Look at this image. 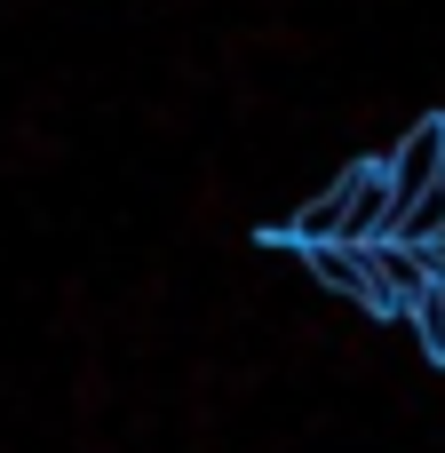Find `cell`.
Listing matches in <instances>:
<instances>
[{
	"instance_id": "1",
	"label": "cell",
	"mask_w": 445,
	"mask_h": 453,
	"mask_svg": "<svg viewBox=\"0 0 445 453\" xmlns=\"http://www.w3.org/2000/svg\"><path fill=\"white\" fill-rule=\"evenodd\" d=\"M334 199H342V239L334 247H374L398 231V199H390V167L382 159H358L334 175Z\"/></svg>"
},
{
	"instance_id": "2",
	"label": "cell",
	"mask_w": 445,
	"mask_h": 453,
	"mask_svg": "<svg viewBox=\"0 0 445 453\" xmlns=\"http://www.w3.org/2000/svg\"><path fill=\"white\" fill-rule=\"evenodd\" d=\"M382 167H390V199H398V215H406L414 199H430V191L445 183V119L406 127V135H398V151H390Z\"/></svg>"
},
{
	"instance_id": "4",
	"label": "cell",
	"mask_w": 445,
	"mask_h": 453,
	"mask_svg": "<svg viewBox=\"0 0 445 453\" xmlns=\"http://www.w3.org/2000/svg\"><path fill=\"white\" fill-rule=\"evenodd\" d=\"M406 326L422 334V350H430V358L445 366V279H430V295H422V303L406 311Z\"/></svg>"
},
{
	"instance_id": "3",
	"label": "cell",
	"mask_w": 445,
	"mask_h": 453,
	"mask_svg": "<svg viewBox=\"0 0 445 453\" xmlns=\"http://www.w3.org/2000/svg\"><path fill=\"white\" fill-rule=\"evenodd\" d=\"M295 255L311 263V279H318V287H334V295H350V303L382 311V279H374V255H366V247H295Z\"/></svg>"
}]
</instances>
